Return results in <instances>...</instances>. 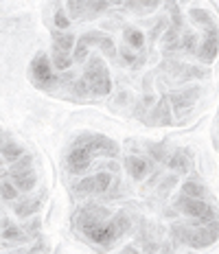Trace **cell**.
Returning a JSON list of instances; mask_svg holds the SVG:
<instances>
[{
    "mask_svg": "<svg viewBox=\"0 0 219 254\" xmlns=\"http://www.w3.org/2000/svg\"><path fill=\"white\" fill-rule=\"evenodd\" d=\"M119 153V145L103 134H81L74 140L71 153L66 158V165L73 173H83L92 165L94 156L114 158Z\"/></svg>",
    "mask_w": 219,
    "mask_h": 254,
    "instance_id": "6da1fadb",
    "label": "cell"
},
{
    "mask_svg": "<svg viewBox=\"0 0 219 254\" xmlns=\"http://www.w3.org/2000/svg\"><path fill=\"white\" fill-rule=\"evenodd\" d=\"M171 235L180 243H189L191 248H208L219 237V221L202 224V221H184L171 226Z\"/></svg>",
    "mask_w": 219,
    "mask_h": 254,
    "instance_id": "7a4b0ae2",
    "label": "cell"
},
{
    "mask_svg": "<svg viewBox=\"0 0 219 254\" xmlns=\"http://www.w3.org/2000/svg\"><path fill=\"white\" fill-rule=\"evenodd\" d=\"M127 230H130V219H127V215L119 213V215L110 217L108 221H103V224L94 226V228L83 230V235L92 243H97V246H110L116 239H121Z\"/></svg>",
    "mask_w": 219,
    "mask_h": 254,
    "instance_id": "3957f363",
    "label": "cell"
},
{
    "mask_svg": "<svg viewBox=\"0 0 219 254\" xmlns=\"http://www.w3.org/2000/svg\"><path fill=\"white\" fill-rule=\"evenodd\" d=\"M83 81L88 86V92L94 94V97H105V94L112 92V81H110V72L105 68V64L101 57L92 55L85 64L83 70Z\"/></svg>",
    "mask_w": 219,
    "mask_h": 254,
    "instance_id": "277c9868",
    "label": "cell"
},
{
    "mask_svg": "<svg viewBox=\"0 0 219 254\" xmlns=\"http://www.w3.org/2000/svg\"><path fill=\"white\" fill-rule=\"evenodd\" d=\"M175 208L178 213H182L186 217H191L193 221H202V224H211V221H217V213L211 204H206L204 199H191L180 195L175 199Z\"/></svg>",
    "mask_w": 219,
    "mask_h": 254,
    "instance_id": "5b68a950",
    "label": "cell"
},
{
    "mask_svg": "<svg viewBox=\"0 0 219 254\" xmlns=\"http://www.w3.org/2000/svg\"><path fill=\"white\" fill-rule=\"evenodd\" d=\"M31 79L37 88H53L60 83V77L55 75L53 62L46 53H37L31 62Z\"/></svg>",
    "mask_w": 219,
    "mask_h": 254,
    "instance_id": "8992f818",
    "label": "cell"
},
{
    "mask_svg": "<svg viewBox=\"0 0 219 254\" xmlns=\"http://www.w3.org/2000/svg\"><path fill=\"white\" fill-rule=\"evenodd\" d=\"M31 156L29 153H24L22 158H20L15 165H11V169H9V173H11V184L18 190H22V193H29V190H33L35 189V182H37V178H35V171H33V167H31Z\"/></svg>",
    "mask_w": 219,
    "mask_h": 254,
    "instance_id": "52a82bcc",
    "label": "cell"
},
{
    "mask_svg": "<svg viewBox=\"0 0 219 254\" xmlns=\"http://www.w3.org/2000/svg\"><path fill=\"white\" fill-rule=\"evenodd\" d=\"M112 184V176L108 171H101V173H94V176H88L83 180H79L74 184V193L79 195H99V193H105Z\"/></svg>",
    "mask_w": 219,
    "mask_h": 254,
    "instance_id": "ba28073f",
    "label": "cell"
},
{
    "mask_svg": "<svg viewBox=\"0 0 219 254\" xmlns=\"http://www.w3.org/2000/svg\"><path fill=\"white\" fill-rule=\"evenodd\" d=\"M108 219H110V213L103 206H85V208H79V213L74 215V224L79 226L81 232L88 228H94V226L103 224Z\"/></svg>",
    "mask_w": 219,
    "mask_h": 254,
    "instance_id": "9c48e42d",
    "label": "cell"
},
{
    "mask_svg": "<svg viewBox=\"0 0 219 254\" xmlns=\"http://www.w3.org/2000/svg\"><path fill=\"white\" fill-rule=\"evenodd\" d=\"M217 53H219V33H217V29H208L204 33L200 49H197V57H200V62L211 64V62H215Z\"/></svg>",
    "mask_w": 219,
    "mask_h": 254,
    "instance_id": "30bf717a",
    "label": "cell"
},
{
    "mask_svg": "<svg viewBox=\"0 0 219 254\" xmlns=\"http://www.w3.org/2000/svg\"><path fill=\"white\" fill-rule=\"evenodd\" d=\"M200 92L202 90L193 86V88H186V90H178V92H173L169 97V103L173 105L175 110H184V108H191L195 101H197V97H200Z\"/></svg>",
    "mask_w": 219,
    "mask_h": 254,
    "instance_id": "8fae6325",
    "label": "cell"
},
{
    "mask_svg": "<svg viewBox=\"0 0 219 254\" xmlns=\"http://www.w3.org/2000/svg\"><path fill=\"white\" fill-rule=\"evenodd\" d=\"M0 156L4 158L7 162H11V165H15V162L20 160V158L24 156V149L18 145L15 140H11V138H0Z\"/></svg>",
    "mask_w": 219,
    "mask_h": 254,
    "instance_id": "7c38bea8",
    "label": "cell"
},
{
    "mask_svg": "<svg viewBox=\"0 0 219 254\" xmlns=\"http://www.w3.org/2000/svg\"><path fill=\"white\" fill-rule=\"evenodd\" d=\"M147 123H151V125H171V112H169L167 99H160V101L153 105L151 114L147 116Z\"/></svg>",
    "mask_w": 219,
    "mask_h": 254,
    "instance_id": "4fadbf2b",
    "label": "cell"
},
{
    "mask_svg": "<svg viewBox=\"0 0 219 254\" xmlns=\"http://www.w3.org/2000/svg\"><path fill=\"white\" fill-rule=\"evenodd\" d=\"M125 171L130 173L132 180H143L149 171V165H147V160H143V158H138V156H127L125 158Z\"/></svg>",
    "mask_w": 219,
    "mask_h": 254,
    "instance_id": "5bb4252c",
    "label": "cell"
},
{
    "mask_svg": "<svg viewBox=\"0 0 219 254\" xmlns=\"http://www.w3.org/2000/svg\"><path fill=\"white\" fill-rule=\"evenodd\" d=\"M74 44H77V38L73 33H55L53 35V49L64 51V53H71L74 51Z\"/></svg>",
    "mask_w": 219,
    "mask_h": 254,
    "instance_id": "9a60e30c",
    "label": "cell"
},
{
    "mask_svg": "<svg viewBox=\"0 0 219 254\" xmlns=\"http://www.w3.org/2000/svg\"><path fill=\"white\" fill-rule=\"evenodd\" d=\"M123 40H125L127 46H132V49H136V51H141L143 46H145V35H143L138 29H132V26H127L125 29Z\"/></svg>",
    "mask_w": 219,
    "mask_h": 254,
    "instance_id": "2e32d148",
    "label": "cell"
},
{
    "mask_svg": "<svg viewBox=\"0 0 219 254\" xmlns=\"http://www.w3.org/2000/svg\"><path fill=\"white\" fill-rule=\"evenodd\" d=\"M182 195L184 197H191V199H202L206 195V187L200 182H195V180H189V182H184V187H182Z\"/></svg>",
    "mask_w": 219,
    "mask_h": 254,
    "instance_id": "e0dca14e",
    "label": "cell"
},
{
    "mask_svg": "<svg viewBox=\"0 0 219 254\" xmlns=\"http://www.w3.org/2000/svg\"><path fill=\"white\" fill-rule=\"evenodd\" d=\"M2 239L9 243H20V241H26V232H22L15 224H4Z\"/></svg>",
    "mask_w": 219,
    "mask_h": 254,
    "instance_id": "ac0fdd59",
    "label": "cell"
},
{
    "mask_svg": "<svg viewBox=\"0 0 219 254\" xmlns=\"http://www.w3.org/2000/svg\"><path fill=\"white\" fill-rule=\"evenodd\" d=\"M169 169H173V171L178 173H186L189 171V160L184 158V151H175L173 156H169Z\"/></svg>",
    "mask_w": 219,
    "mask_h": 254,
    "instance_id": "d6986e66",
    "label": "cell"
},
{
    "mask_svg": "<svg viewBox=\"0 0 219 254\" xmlns=\"http://www.w3.org/2000/svg\"><path fill=\"white\" fill-rule=\"evenodd\" d=\"M37 206H40V199H24V202H20L15 206V215L18 217H29L33 215L37 210Z\"/></svg>",
    "mask_w": 219,
    "mask_h": 254,
    "instance_id": "ffe728a7",
    "label": "cell"
},
{
    "mask_svg": "<svg viewBox=\"0 0 219 254\" xmlns=\"http://www.w3.org/2000/svg\"><path fill=\"white\" fill-rule=\"evenodd\" d=\"M0 197L7 199V202H13V199L18 197V189H15L9 180H0Z\"/></svg>",
    "mask_w": 219,
    "mask_h": 254,
    "instance_id": "44dd1931",
    "label": "cell"
},
{
    "mask_svg": "<svg viewBox=\"0 0 219 254\" xmlns=\"http://www.w3.org/2000/svg\"><path fill=\"white\" fill-rule=\"evenodd\" d=\"M66 13L74 20L85 18V0H81V2H66Z\"/></svg>",
    "mask_w": 219,
    "mask_h": 254,
    "instance_id": "7402d4cb",
    "label": "cell"
},
{
    "mask_svg": "<svg viewBox=\"0 0 219 254\" xmlns=\"http://www.w3.org/2000/svg\"><path fill=\"white\" fill-rule=\"evenodd\" d=\"M191 18H193L197 24H202V26H204L206 31H208V29H215V24H213V20L208 18V13H206V11H202V9H191Z\"/></svg>",
    "mask_w": 219,
    "mask_h": 254,
    "instance_id": "603a6c76",
    "label": "cell"
},
{
    "mask_svg": "<svg viewBox=\"0 0 219 254\" xmlns=\"http://www.w3.org/2000/svg\"><path fill=\"white\" fill-rule=\"evenodd\" d=\"M110 2H85V18H97V13L110 9Z\"/></svg>",
    "mask_w": 219,
    "mask_h": 254,
    "instance_id": "cb8c5ba5",
    "label": "cell"
},
{
    "mask_svg": "<svg viewBox=\"0 0 219 254\" xmlns=\"http://www.w3.org/2000/svg\"><path fill=\"white\" fill-rule=\"evenodd\" d=\"M178 40H180V31L171 26L167 33H164V51H173V49H178Z\"/></svg>",
    "mask_w": 219,
    "mask_h": 254,
    "instance_id": "d4e9b609",
    "label": "cell"
},
{
    "mask_svg": "<svg viewBox=\"0 0 219 254\" xmlns=\"http://www.w3.org/2000/svg\"><path fill=\"white\" fill-rule=\"evenodd\" d=\"M123 7L134 9V11H153L160 7V2H125Z\"/></svg>",
    "mask_w": 219,
    "mask_h": 254,
    "instance_id": "484cf974",
    "label": "cell"
},
{
    "mask_svg": "<svg viewBox=\"0 0 219 254\" xmlns=\"http://www.w3.org/2000/svg\"><path fill=\"white\" fill-rule=\"evenodd\" d=\"M195 44H197V35L191 33V31H186V33L182 35V40H180V46H182L184 51L193 53L195 51Z\"/></svg>",
    "mask_w": 219,
    "mask_h": 254,
    "instance_id": "4316f807",
    "label": "cell"
},
{
    "mask_svg": "<svg viewBox=\"0 0 219 254\" xmlns=\"http://www.w3.org/2000/svg\"><path fill=\"white\" fill-rule=\"evenodd\" d=\"M55 24H57V29H68V24H71V18H68V13H66V7H57V11H55Z\"/></svg>",
    "mask_w": 219,
    "mask_h": 254,
    "instance_id": "83f0119b",
    "label": "cell"
},
{
    "mask_svg": "<svg viewBox=\"0 0 219 254\" xmlns=\"http://www.w3.org/2000/svg\"><path fill=\"white\" fill-rule=\"evenodd\" d=\"M167 9L171 11V20H173V29H182V18H180V7L175 2H169Z\"/></svg>",
    "mask_w": 219,
    "mask_h": 254,
    "instance_id": "f1b7e54d",
    "label": "cell"
},
{
    "mask_svg": "<svg viewBox=\"0 0 219 254\" xmlns=\"http://www.w3.org/2000/svg\"><path fill=\"white\" fill-rule=\"evenodd\" d=\"M121 55H123V60H125V64H130V66H138V64L143 62V57H136L130 49H123Z\"/></svg>",
    "mask_w": 219,
    "mask_h": 254,
    "instance_id": "f546056e",
    "label": "cell"
},
{
    "mask_svg": "<svg viewBox=\"0 0 219 254\" xmlns=\"http://www.w3.org/2000/svg\"><path fill=\"white\" fill-rule=\"evenodd\" d=\"M121 254H138V250H134L132 246H127V248H123V252Z\"/></svg>",
    "mask_w": 219,
    "mask_h": 254,
    "instance_id": "4dcf8cb0",
    "label": "cell"
},
{
    "mask_svg": "<svg viewBox=\"0 0 219 254\" xmlns=\"http://www.w3.org/2000/svg\"><path fill=\"white\" fill-rule=\"evenodd\" d=\"M0 224H2V221H0Z\"/></svg>",
    "mask_w": 219,
    "mask_h": 254,
    "instance_id": "1f68e13d",
    "label": "cell"
}]
</instances>
